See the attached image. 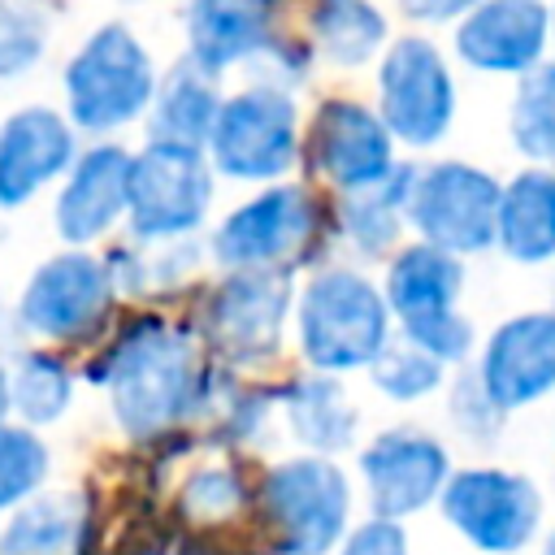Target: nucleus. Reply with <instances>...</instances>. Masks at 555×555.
Masks as SVG:
<instances>
[{
    "instance_id": "aec40b11",
    "label": "nucleus",
    "mask_w": 555,
    "mask_h": 555,
    "mask_svg": "<svg viewBox=\"0 0 555 555\" xmlns=\"http://www.w3.org/2000/svg\"><path fill=\"white\" fill-rule=\"evenodd\" d=\"M273 0H191V61L208 74L256 56L273 43L269 35Z\"/></svg>"
},
{
    "instance_id": "473e14b6",
    "label": "nucleus",
    "mask_w": 555,
    "mask_h": 555,
    "mask_svg": "<svg viewBox=\"0 0 555 555\" xmlns=\"http://www.w3.org/2000/svg\"><path fill=\"white\" fill-rule=\"evenodd\" d=\"M338 555H408V533L395 520H369L343 542Z\"/></svg>"
},
{
    "instance_id": "6e6552de",
    "label": "nucleus",
    "mask_w": 555,
    "mask_h": 555,
    "mask_svg": "<svg viewBox=\"0 0 555 555\" xmlns=\"http://www.w3.org/2000/svg\"><path fill=\"white\" fill-rule=\"evenodd\" d=\"M312 238L317 199L304 186H273L221 221L212 256L234 273H282L291 260L308 256Z\"/></svg>"
},
{
    "instance_id": "bb28decb",
    "label": "nucleus",
    "mask_w": 555,
    "mask_h": 555,
    "mask_svg": "<svg viewBox=\"0 0 555 555\" xmlns=\"http://www.w3.org/2000/svg\"><path fill=\"white\" fill-rule=\"evenodd\" d=\"M412 169H390L377 186L347 195L343 204V225L351 234V243L364 256H382L395 238H399V217H403V195H408Z\"/></svg>"
},
{
    "instance_id": "7ed1b4c3",
    "label": "nucleus",
    "mask_w": 555,
    "mask_h": 555,
    "mask_svg": "<svg viewBox=\"0 0 555 555\" xmlns=\"http://www.w3.org/2000/svg\"><path fill=\"white\" fill-rule=\"evenodd\" d=\"M464 269L455 256L412 243L390 260L386 273V312L399 317L403 343L434 356L438 364L464 360L473 347V325L455 312Z\"/></svg>"
},
{
    "instance_id": "20e7f679",
    "label": "nucleus",
    "mask_w": 555,
    "mask_h": 555,
    "mask_svg": "<svg viewBox=\"0 0 555 555\" xmlns=\"http://www.w3.org/2000/svg\"><path fill=\"white\" fill-rule=\"evenodd\" d=\"M69 117L87 130H117L134 121L156 95V69L126 26L95 30L65 69Z\"/></svg>"
},
{
    "instance_id": "f3484780",
    "label": "nucleus",
    "mask_w": 555,
    "mask_h": 555,
    "mask_svg": "<svg viewBox=\"0 0 555 555\" xmlns=\"http://www.w3.org/2000/svg\"><path fill=\"white\" fill-rule=\"evenodd\" d=\"M551 13L542 0H477L455 35L460 56L490 74H529L546 48Z\"/></svg>"
},
{
    "instance_id": "9d476101",
    "label": "nucleus",
    "mask_w": 555,
    "mask_h": 555,
    "mask_svg": "<svg viewBox=\"0 0 555 555\" xmlns=\"http://www.w3.org/2000/svg\"><path fill=\"white\" fill-rule=\"evenodd\" d=\"M212 199V173L195 147L147 143L130 156L126 212L139 238H173L204 221Z\"/></svg>"
},
{
    "instance_id": "ddd939ff",
    "label": "nucleus",
    "mask_w": 555,
    "mask_h": 555,
    "mask_svg": "<svg viewBox=\"0 0 555 555\" xmlns=\"http://www.w3.org/2000/svg\"><path fill=\"white\" fill-rule=\"evenodd\" d=\"M286 308H291L286 273H230L212 291L204 312L208 343L238 364L269 360L282 347Z\"/></svg>"
},
{
    "instance_id": "5701e85b",
    "label": "nucleus",
    "mask_w": 555,
    "mask_h": 555,
    "mask_svg": "<svg viewBox=\"0 0 555 555\" xmlns=\"http://www.w3.org/2000/svg\"><path fill=\"white\" fill-rule=\"evenodd\" d=\"M221 95L208 69L195 61H182L156 91L152 100V143H173V147H204L217 121Z\"/></svg>"
},
{
    "instance_id": "c756f323",
    "label": "nucleus",
    "mask_w": 555,
    "mask_h": 555,
    "mask_svg": "<svg viewBox=\"0 0 555 555\" xmlns=\"http://www.w3.org/2000/svg\"><path fill=\"white\" fill-rule=\"evenodd\" d=\"M373 369V382L377 390H386L390 399L408 403V399H421L429 395L438 382H442V364L425 351H416L412 343H386L382 356L369 364Z\"/></svg>"
},
{
    "instance_id": "7c9ffc66",
    "label": "nucleus",
    "mask_w": 555,
    "mask_h": 555,
    "mask_svg": "<svg viewBox=\"0 0 555 555\" xmlns=\"http://www.w3.org/2000/svg\"><path fill=\"white\" fill-rule=\"evenodd\" d=\"M243 507V481L234 468L225 464H212V468H199L186 477L182 486V512L195 520V525H217L225 516H234Z\"/></svg>"
},
{
    "instance_id": "dca6fc26",
    "label": "nucleus",
    "mask_w": 555,
    "mask_h": 555,
    "mask_svg": "<svg viewBox=\"0 0 555 555\" xmlns=\"http://www.w3.org/2000/svg\"><path fill=\"white\" fill-rule=\"evenodd\" d=\"M312 160L347 195L377 186L390 169V134L377 113L356 100H325L312 121Z\"/></svg>"
},
{
    "instance_id": "2eb2a0df",
    "label": "nucleus",
    "mask_w": 555,
    "mask_h": 555,
    "mask_svg": "<svg viewBox=\"0 0 555 555\" xmlns=\"http://www.w3.org/2000/svg\"><path fill=\"white\" fill-rule=\"evenodd\" d=\"M477 386L494 412L525 408L555 390V317L525 312L503 321L477 364Z\"/></svg>"
},
{
    "instance_id": "412c9836",
    "label": "nucleus",
    "mask_w": 555,
    "mask_h": 555,
    "mask_svg": "<svg viewBox=\"0 0 555 555\" xmlns=\"http://www.w3.org/2000/svg\"><path fill=\"white\" fill-rule=\"evenodd\" d=\"M87 499L78 490H39L9 512L0 555H82Z\"/></svg>"
},
{
    "instance_id": "1a4fd4ad",
    "label": "nucleus",
    "mask_w": 555,
    "mask_h": 555,
    "mask_svg": "<svg viewBox=\"0 0 555 555\" xmlns=\"http://www.w3.org/2000/svg\"><path fill=\"white\" fill-rule=\"evenodd\" d=\"M208 147L217 169L230 178H247V182L282 178L299 152L291 95L278 87H251L238 91L234 100H221Z\"/></svg>"
},
{
    "instance_id": "4468645a",
    "label": "nucleus",
    "mask_w": 555,
    "mask_h": 555,
    "mask_svg": "<svg viewBox=\"0 0 555 555\" xmlns=\"http://www.w3.org/2000/svg\"><path fill=\"white\" fill-rule=\"evenodd\" d=\"M360 473L369 486V503H373V520H403L412 512H421L429 499L442 494L451 464L442 442H434L421 429H390L377 434L364 455H360Z\"/></svg>"
},
{
    "instance_id": "4c0bfd02",
    "label": "nucleus",
    "mask_w": 555,
    "mask_h": 555,
    "mask_svg": "<svg viewBox=\"0 0 555 555\" xmlns=\"http://www.w3.org/2000/svg\"><path fill=\"white\" fill-rule=\"evenodd\" d=\"M551 317H555V312H551Z\"/></svg>"
},
{
    "instance_id": "a878e982",
    "label": "nucleus",
    "mask_w": 555,
    "mask_h": 555,
    "mask_svg": "<svg viewBox=\"0 0 555 555\" xmlns=\"http://www.w3.org/2000/svg\"><path fill=\"white\" fill-rule=\"evenodd\" d=\"M69 399H74V377L65 360H56L52 351H26L9 369V412H17V425L39 429L61 421Z\"/></svg>"
},
{
    "instance_id": "9b49d317",
    "label": "nucleus",
    "mask_w": 555,
    "mask_h": 555,
    "mask_svg": "<svg viewBox=\"0 0 555 555\" xmlns=\"http://www.w3.org/2000/svg\"><path fill=\"white\" fill-rule=\"evenodd\" d=\"M538 490L520 473L503 468H464L442 486V516L486 555L520 551L538 529Z\"/></svg>"
},
{
    "instance_id": "e433bc0d",
    "label": "nucleus",
    "mask_w": 555,
    "mask_h": 555,
    "mask_svg": "<svg viewBox=\"0 0 555 555\" xmlns=\"http://www.w3.org/2000/svg\"><path fill=\"white\" fill-rule=\"evenodd\" d=\"M542 555H555V533L546 538V546H542Z\"/></svg>"
},
{
    "instance_id": "c9c22d12",
    "label": "nucleus",
    "mask_w": 555,
    "mask_h": 555,
    "mask_svg": "<svg viewBox=\"0 0 555 555\" xmlns=\"http://www.w3.org/2000/svg\"><path fill=\"white\" fill-rule=\"evenodd\" d=\"M0 421H9V369L0 364Z\"/></svg>"
},
{
    "instance_id": "72a5a7b5",
    "label": "nucleus",
    "mask_w": 555,
    "mask_h": 555,
    "mask_svg": "<svg viewBox=\"0 0 555 555\" xmlns=\"http://www.w3.org/2000/svg\"><path fill=\"white\" fill-rule=\"evenodd\" d=\"M451 412H455V421H460L473 438H486V434L494 429V421H499V412H494L490 399L481 395L477 377H464V382H460V390H455V399H451Z\"/></svg>"
},
{
    "instance_id": "0eeeda50",
    "label": "nucleus",
    "mask_w": 555,
    "mask_h": 555,
    "mask_svg": "<svg viewBox=\"0 0 555 555\" xmlns=\"http://www.w3.org/2000/svg\"><path fill=\"white\" fill-rule=\"evenodd\" d=\"M377 100L386 134L412 147L438 143L455 117V82L438 48L421 35H403L386 48L377 69Z\"/></svg>"
},
{
    "instance_id": "b1692460",
    "label": "nucleus",
    "mask_w": 555,
    "mask_h": 555,
    "mask_svg": "<svg viewBox=\"0 0 555 555\" xmlns=\"http://www.w3.org/2000/svg\"><path fill=\"white\" fill-rule=\"evenodd\" d=\"M286 403V421L295 429V438L321 455L330 451H343L351 438H356V408L347 403L343 386L325 373H308V377H295L282 395Z\"/></svg>"
},
{
    "instance_id": "393cba45",
    "label": "nucleus",
    "mask_w": 555,
    "mask_h": 555,
    "mask_svg": "<svg viewBox=\"0 0 555 555\" xmlns=\"http://www.w3.org/2000/svg\"><path fill=\"white\" fill-rule=\"evenodd\" d=\"M308 26L334 65H364L386 39V17L369 0H317Z\"/></svg>"
},
{
    "instance_id": "f257e3e1",
    "label": "nucleus",
    "mask_w": 555,
    "mask_h": 555,
    "mask_svg": "<svg viewBox=\"0 0 555 555\" xmlns=\"http://www.w3.org/2000/svg\"><path fill=\"white\" fill-rule=\"evenodd\" d=\"M100 386H108L113 416L130 438H156L169 425L186 421L204 395L208 373L199 369L195 338L143 317L134 321L91 369Z\"/></svg>"
},
{
    "instance_id": "f03ea898",
    "label": "nucleus",
    "mask_w": 555,
    "mask_h": 555,
    "mask_svg": "<svg viewBox=\"0 0 555 555\" xmlns=\"http://www.w3.org/2000/svg\"><path fill=\"white\" fill-rule=\"evenodd\" d=\"M390 343V312L382 291L351 273H317L299 295V347L317 373L364 369Z\"/></svg>"
},
{
    "instance_id": "cd10ccee",
    "label": "nucleus",
    "mask_w": 555,
    "mask_h": 555,
    "mask_svg": "<svg viewBox=\"0 0 555 555\" xmlns=\"http://www.w3.org/2000/svg\"><path fill=\"white\" fill-rule=\"evenodd\" d=\"M512 143L533 160H555V65L520 74L512 100Z\"/></svg>"
},
{
    "instance_id": "6ab92c4d",
    "label": "nucleus",
    "mask_w": 555,
    "mask_h": 555,
    "mask_svg": "<svg viewBox=\"0 0 555 555\" xmlns=\"http://www.w3.org/2000/svg\"><path fill=\"white\" fill-rule=\"evenodd\" d=\"M74 160V130L52 108H22L0 130V204L30 199Z\"/></svg>"
},
{
    "instance_id": "f8f14e48",
    "label": "nucleus",
    "mask_w": 555,
    "mask_h": 555,
    "mask_svg": "<svg viewBox=\"0 0 555 555\" xmlns=\"http://www.w3.org/2000/svg\"><path fill=\"white\" fill-rule=\"evenodd\" d=\"M108 299H113V273L87 251H65L39 264V273L22 291L17 321L39 338L69 343L104 321Z\"/></svg>"
},
{
    "instance_id": "4be33fe9",
    "label": "nucleus",
    "mask_w": 555,
    "mask_h": 555,
    "mask_svg": "<svg viewBox=\"0 0 555 555\" xmlns=\"http://www.w3.org/2000/svg\"><path fill=\"white\" fill-rule=\"evenodd\" d=\"M494 238L520 264H542L555 256V173L525 169L499 186Z\"/></svg>"
},
{
    "instance_id": "f704fd0d",
    "label": "nucleus",
    "mask_w": 555,
    "mask_h": 555,
    "mask_svg": "<svg viewBox=\"0 0 555 555\" xmlns=\"http://www.w3.org/2000/svg\"><path fill=\"white\" fill-rule=\"evenodd\" d=\"M399 4H403V13L416 17V22H451V17L468 13L477 0H399Z\"/></svg>"
},
{
    "instance_id": "c85d7f7f",
    "label": "nucleus",
    "mask_w": 555,
    "mask_h": 555,
    "mask_svg": "<svg viewBox=\"0 0 555 555\" xmlns=\"http://www.w3.org/2000/svg\"><path fill=\"white\" fill-rule=\"evenodd\" d=\"M48 468H52L48 442L26 425L0 421V512H13L30 494H39Z\"/></svg>"
},
{
    "instance_id": "423d86ee",
    "label": "nucleus",
    "mask_w": 555,
    "mask_h": 555,
    "mask_svg": "<svg viewBox=\"0 0 555 555\" xmlns=\"http://www.w3.org/2000/svg\"><path fill=\"white\" fill-rule=\"evenodd\" d=\"M403 212L421 230L425 247H438L460 260L494 243L499 182L464 160H442L425 173H412Z\"/></svg>"
},
{
    "instance_id": "2f4dec72",
    "label": "nucleus",
    "mask_w": 555,
    "mask_h": 555,
    "mask_svg": "<svg viewBox=\"0 0 555 555\" xmlns=\"http://www.w3.org/2000/svg\"><path fill=\"white\" fill-rule=\"evenodd\" d=\"M43 48V26L35 13L26 9H9L0 4V78L22 74Z\"/></svg>"
},
{
    "instance_id": "a211bd4d",
    "label": "nucleus",
    "mask_w": 555,
    "mask_h": 555,
    "mask_svg": "<svg viewBox=\"0 0 555 555\" xmlns=\"http://www.w3.org/2000/svg\"><path fill=\"white\" fill-rule=\"evenodd\" d=\"M130 186V152L117 143H100L74 160V173L56 199V230L65 243L100 238L126 212Z\"/></svg>"
},
{
    "instance_id": "39448f33",
    "label": "nucleus",
    "mask_w": 555,
    "mask_h": 555,
    "mask_svg": "<svg viewBox=\"0 0 555 555\" xmlns=\"http://www.w3.org/2000/svg\"><path fill=\"white\" fill-rule=\"evenodd\" d=\"M260 499L278 533V555L334 551L351 512V486L325 455H304L269 468Z\"/></svg>"
}]
</instances>
